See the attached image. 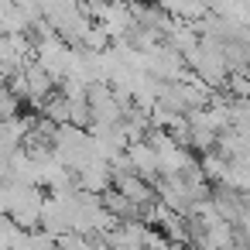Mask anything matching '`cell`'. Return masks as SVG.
Returning <instances> with one entry per match:
<instances>
[{
    "label": "cell",
    "instance_id": "1",
    "mask_svg": "<svg viewBox=\"0 0 250 250\" xmlns=\"http://www.w3.org/2000/svg\"><path fill=\"white\" fill-rule=\"evenodd\" d=\"M185 62H188V72H192L195 79H202L209 89H219V86H226V83L233 79L229 59H226V45H219V42H212V38H202L199 48H195Z\"/></svg>",
    "mask_w": 250,
    "mask_h": 250
},
{
    "label": "cell",
    "instance_id": "2",
    "mask_svg": "<svg viewBox=\"0 0 250 250\" xmlns=\"http://www.w3.org/2000/svg\"><path fill=\"white\" fill-rule=\"evenodd\" d=\"M48 195L38 185H18L11 182L7 188V216L28 233V229H42V212H45Z\"/></svg>",
    "mask_w": 250,
    "mask_h": 250
},
{
    "label": "cell",
    "instance_id": "3",
    "mask_svg": "<svg viewBox=\"0 0 250 250\" xmlns=\"http://www.w3.org/2000/svg\"><path fill=\"white\" fill-rule=\"evenodd\" d=\"M52 151H55V158L76 175L79 168H86L93 158H96V147H93V134L89 130H83V127H72V124H65V127H59V134H55V144H52Z\"/></svg>",
    "mask_w": 250,
    "mask_h": 250
},
{
    "label": "cell",
    "instance_id": "4",
    "mask_svg": "<svg viewBox=\"0 0 250 250\" xmlns=\"http://www.w3.org/2000/svg\"><path fill=\"white\" fill-rule=\"evenodd\" d=\"M144 72L147 76H154L158 83H178V79H185L188 76V62L171 48V45H158V48H151L147 55H144Z\"/></svg>",
    "mask_w": 250,
    "mask_h": 250
},
{
    "label": "cell",
    "instance_id": "5",
    "mask_svg": "<svg viewBox=\"0 0 250 250\" xmlns=\"http://www.w3.org/2000/svg\"><path fill=\"white\" fill-rule=\"evenodd\" d=\"M76 185L83 192H93V195H106L113 188V165L103 161V158H93L86 168L76 171Z\"/></svg>",
    "mask_w": 250,
    "mask_h": 250
},
{
    "label": "cell",
    "instance_id": "6",
    "mask_svg": "<svg viewBox=\"0 0 250 250\" xmlns=\"http://www.w3.org/2000/svg\"><path fill=\"white\" fill-rule=\"evenodd\" d=\"M127 165H130V171L141 175L144 182H151V185L161 182V161H158V154H154V147H151L147 141L127 147Z\"/></svg>",
    "mask_w": 250,
    "mask_h": 250
},
{
    "label": "cell",
    "instance_id": "7",
    "mask_svg": "<svg viewBox=\"0 0 250 250\" xmlns=\"http://www.w3.org/2000/svg\"><path fill=\"white\" fill-rule=\"evenodd\" d=\"M14 250H59V240L48 236L45 229H28V233L18 236Z\"/></svg>",
    "mask_w": 250,
    "mask_h": 250
},
{
    "label": "cell",
    "instance_id": "8",
    "mask_svg": "<svg viewBox=\"0 0 250 250\" xmlns=\"http://www.w3.org/2000/svg\"><path fill=\"white\" fill-rule=\"evenodd\" d=\"M247 199H250V195H247Z\"/></svg>",
    "mask_w": 250,
    "mask_h": 250
}]
</instances>
